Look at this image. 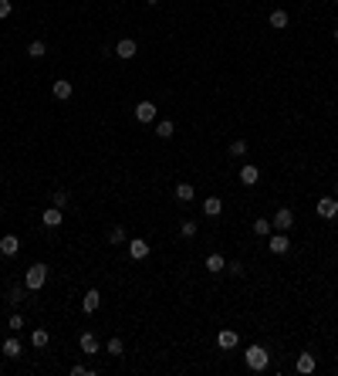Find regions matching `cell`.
I'll return each instance as SVG.
<instances>
[{
    "mask_svg": "<svg viewBox=\"0 0 338 376\" xmlns=\"http://www.w3.org/2000/svg\"><path fill=\"white\" fill-rule=\"evenodd\" d=\"M227 271L234 274V278H240V274H244V264H240V261H230V264H227Z\"/></svg>",
    "mask_w": 338,
    "mask_h": 376,
    "instance_id": "32",
    "label": "cell"
},
{
    "mask_svg": "<svg viewBox=\"0 0 338 376\" xmlns=\"http://www.w3.org/2000/svg\"><path fill=\"white\" fill-rule=\"evenodd\" d=\"M254 234H257V238H267V234H270V220H267V217H257V220H254Z\"/></svg>",
    "mask_w": 338,
    "mask_h": 376,
    "instance_id": "26",
    "label": "cell"
},
{
    "mask_svg": "<svg viewBox=\"0 0 338 376\" xmlns=\"http://www.w3.org/2000/svg\"><path fill=\"white\" fill-rule=\"evenodd\" d=\"M27 55L37 61V58H44V55H47V44L41 41V37H37V41H31V44H27Z\"/></svg>",
    "mask_w": 338,
    "mask_h": 376,
    "instance_id": "23",
    "label": "cell"
},
{
    "mask_svg": "<svg viewBox=\"0 0 338 376\" xmlns=\"http://www.w3.org/2000/svg\"><path fill=\"white\" fill-rule=\"evenodd\" d=\"M146 4H149V7H156V4H159V0H146Z\"/></svg>",
    "mask_w": 338,
    "mask_h": 376,
    "instance_id": "35",
    "label": "cell"
},
{
    "mask_svg": "<svg viewBox=\"0 0 338 376\" xmlns=\"http://www.w3.org/2000/svg\"><path fill=\"white\" fill-rule=\"evenodd\" d=\"M4 353L11 356V359H17V356H21V339H14V336H11V339H4Z\"/></svg>",
    "mask_w": 338,
    "mask_h": 376,
    "instance_id": "25",
    "label": "cell"
},
{
    "mask_svg": "<svg viewBox=\"0 0 338 376\" xmlns=\"http://www.w3.org/2000/svg\"><path fill=\"white\" fill-rule=\"evenodd\" d=\"M129 258L132 261H142V258H149V244L142 238H132L129 241Z\"/></svg>",
    "mask_w": 338,
    "mask_h": 376,
    "instance_id": "9",
    "label": "cell"
},
{
    "mask_svg": "<svg viewBox=\"0 0 338 376\" xmlns=\"http://www.w3.org/2000/svg\"><path fill=\"white\" fill-rule=\"evenodd\" d=\"M108 241H112V244H125V227H119V224H115V227L108 230Z\"/></svg>",
    "mask_w": 338,
    "mask_h": 376,
    "instance_id": "31",
    "label": "cell"
},
{
    "mask_svg": "<svg viewBox=\"0 0 338 376\" xmlns=\"http://www.w3.org/2000/svg\"><path fill=\"white\" fill-rule=\"evenodd\" d=\"M267 251H270V254H288V251H291V238H288L284 230L267 234Z\"/></svg>",
    "mask_w": 338,
    "mask_h": 376,
    "instance_id": "3",
    "label": "cell"
},
{
    "mask_svg": "<svg viewBox=\"0 0 338 376\" xmlns=\"http://www.w3.org/2000/svg\"><path fill=\"white\" fill-rule=\"evenodd\" d=\"M244 359H247V366L254 369V373H264L270 366V353L264 349V346H250L247 353H244Z\"/></svg>",
    "mask_w": 338,
    "mask_h": 376,
    "instance_id": "2",
    "label": "cell"
},
{
    "mask_svg": "<svg viewBox=\"0 0 338 376\" xmlns=\"http://www.w3.org/2000/svg\"><path fill=\"white\" fill-rule=\"evenodd\" d=\"M47 342H51L47 329H34V332H31V346H34V349H44Z\"/></svg>",
    "mask_w": 338,
    "mask_h": 376,
    "instance_id": "21",
    "label": "cell"
},
{
    "mask_svg": "<svg viewBox=\"0 0 338 376\" xmlns=\"http://www.w3.org/2000/svg\"><path fill=\"white\" fill-rule=\"evenodd\" d=\"M193 197H196V186H193V183H176V200L190 204Z\"/></svg>",
    "mask_w": 338,
    "mask_h": 376,
    "instance_id": "18",
    "label": "cell"
},
{
    "mask_svg": "<svg viewBox=\"0 0 338 376\" xmlns=\"http://www.w3.org/2000/svg\"><path fill=\"white\" fill-rule=\"evenodd\" d=\"M237 342H240V336H237L234 329H223L220 336H216V346H220V349H234Z\"/></svg>",
    "mask_w": 338,
    "mask_h": 376,
    "instance_id": "15",
    "label": "cell"
},
{
    "mask_svg": "<svg viewBox=\"0 0 338 376\" xmlns=\"http://www.w3.org/2000/svg\"><path fill=\"white\" fill-rule=\"evenodd\" d=\"M135 119L146 125V122H152L156 119V102H139L135 105Z\"/></svg>",
    "mask_w": 338,
    "mask_h": 376,
    "instance_id": "10",
    "label": "cell"
},
{
    "mask_svg": "<svg viewBox=\"0 0 338 376\" xmlns=\"http://www.w3.org/2000/svg\"><path fill=\"white\" fill-rule=\"evenodd\" d=\"M203 214H206V217H220V214H223V200H220V197H206V200H203Z\"/></svg>",
    "mask_w": 338,
    "mask_h": 376,
    "instance_id": "14",
    "label": "cell"
},
{
    "mask_svg": "<svg viewBox=\"0 0 338 376\" xmlns=\"http://www.w3.org/2000/svg\"><path fill=\"white\" fill-rule=\"evenodd\" d=\"M230 156H247V143H244V139H234V143H230Z\"/></svg>",
    "mask_w": 338,
    "mask_h": 376,
    "instance_id": "29",
    "label": "cell"
},
{
    "mask_svg": "<svg viewBox=\"0 0 338 376\" xmlns=\"http://www.w3.org/2000/svg\"><path fill=\"white\" fill-rule=\"evenodd\" d=\"M17 251H21V238H17V234H4V238H0V254H4V258H14Z\"/></svg>",
    "mask_w": 338,
    "mask_h": 376,
    "instance_id": "6",
    "label": "cell"
},
{
    "mask_svg": "<svg viewBox=\"0 0 338 376\" xmlns=\"http://www.w3.org/2000/svg\"><path fill=\"white\" fill-rule=\"evenodd\" d=\"M270 27H277V31H284L288 24H291V17H288V11H270Z\"/></svg>",
    "mask_w": 338,
    "mask_h": 376,
    "instance_id": "20",
    "label": "cell"
},
{
    "mask_svg": "<svg viewBox=\"0 0 338 376\" xmlns=\"http://www.w3.org/2000/svg\"><path fill=\"white\" fill-rule=\"evenodd\" d=\"M294 224V210L291 207H281L277 214H274V220H270V227H277V230H288Z\"/></svg>",
    "mask_w": 338,
    "mask_h": 376,
    "instance_id": "7",
    "label": "cell"
},
{
    "mask_svg": "<svg viewBox=\"0 0 338 376\" xmlns=\"http://www.w3.org/2000/svg\"><path fill=\"white\" fill-rule=\"evenodd\" d=\"M318 217H325V220L338 217V197H321L318 200Z\"/></svg>",
    "mask_w": 338,
    "mask_h": 376,
    "instance_id": "5",
    "label": "cell"
},
{
    "mask_svg": "<svg viewBox=\"0 0 338 376\" xmlns=\"http://www.w3.org/2000/svg\"><path fill=\"white\" fill-rule=\"evenodd\" d=\"M7 325H11L14 332H17V329H24V315H11V322H7Z\"/></svg>",
    "mask_w": 338,
    "mask_h": 376,
    "instance_id": "34",
    "label": "cell"
},
{
    "mask_svg": "<svg viewBox=\"0 0 338 376\" xmlns=\"http://www.w3.org/2000/svg\"><path fill=\"white\" fill-rule=\"evenodd\" d=\"M257 180H260V170L254 163H244V166H240V183H244V186H254Z\"/></svg>",
    "mask_w": 338,
    "mask_h": 376,
    "instance_id": "11",
    "label": "cell"
},
{
    "mask_svg": "<svg viewBox=\"0 0 338 376\" xmlns=\"http://www.w3.org/2000/svg\"><path fill=\"white\" fill-rule=\"evenodd\" d=\"M24 298H27V285H24V281H21V285H11V288H7V302H11V305H21Z\"/></svg>",
    "mask_w": 338,
    "mask_h": 376,
    "instance_id": "16",
    "label": "cell"
},
{
    "mask_svg": "<svg viewBox=\"0 0 338 376\" xmlns=\"http://www.w3.org/2000/svg\"><path fill=\"white\" fill-rule=\"evenodd\" d=\"M11 11H14L11 0H0V21H4V17H11Z\"/></svg>",
    "mask_w": 338,
    "mask_h": 376,
    "instance_id": "33",
    "label": "cell"
},
{
    "mask_svg": "<svg viewBox=\"0 0 338 376\" xmlns=\"http://www.w3.org/2000/svg\"><path fill=\"white\" fill-rule=\"evenodd\" d=\"M335 197H338V183H335Z\"/></svg>",
    "mask_w": 338,
    "mask_h": 376,
    "instance_id": "37",
    "label": "cell"
},
{
    "mask_svg": "<svg viewBox=\"0 0 338 376\" xmlns=\"http://www.w3.org/2000/svg\"><path fill=\"white\" fill-rule=\"evenodd\" d=\"M41 220H44V227H61L65 214H61V207H47L44 214H41Z\"/></svg>",
    "mask_w": 338,
    "mask_h": 376,
    "instance_id": "13",
    "label": "cell"
},
{
    "mask_svg": "<svg viewBox=\"0 0 338 376\" xmlns=\"http://www.w3.org/2000/svg\"><path fill=\"white\" fill-rule=\"evenodd\" d=\"M335 41H338V27H335Z\"/></svg>",
    "mask_w": 338,
    "mask_h": 376,
    "instance_id": "36",
    "label": "cell"
},
{
    "mask_svg": "<svg viewBox=\"0 0 338 376\" xmlns=\"http://www.w3.org/2000/svg\"><path fill=\"white\" fill-rule=\"evenodd\" d=\"M98 305H101V292H98V288H88L85 298H81V312H95Z\"/></svg>",
    "mask_w": 338,
    "mask_h": 376,
    "instance_id": "12",
    "label": "cell"
},
{
    "mask_svg": "<svg viewBox=\"0 0 338 376\" xmlns=\"http://www.w3.org/2000/svg\"><path fill=\"white\" fill-rule=\"evenodd\" d=\"M65 204H68V190H54V194H51V207H61V210H65Z\"/></svg>",
    "mask_w": 338,
    "mask_h": 376,
    "instance_id": "30",
    "label": "cell"
},
{
    "mask_svg": "<svg viewBox=\"0 0 338 376\" xmlns=\"http://www.w3.org/2000/svg\"><path fill=\"white\" fill-rule=\"evenodd\" d=\"M173 132H176V125L169 122V119H162V122H156V136H159V139H173Z\"/></svg>",
    "mask_w": 338,
    "mask_h": 376,
    "instance_id": "24",
    "label": "cell"
},
{
    "mask_svg": "<svg viewBox=\"0 0 338 376\" xmlns=\"http://www.w3.org/2000/svg\"><path fill=\"white\" fill-rule=\"evenodd\" d=\"M139 55V44H135L132 37H122L119 44H115V58H122V61H132Z\"/></svg>",
    "mask_w": 338,
    "mask_h": 376,
    "instance_id": "4",
    "label": "cell"
},
{
    "mask_svg": "<svg viewBox=\"0 0 338 376\" xmlns=\"http://www.w3.org/2000/svg\"><path fill=\"white\" fill-rule=\"evenodd\" d=\"M105 353H112V356H122V353H125L122 339H119V336H112V339H108V346H105Z\"/></svg>",
    "mask_w": 338,
    "mask_h": 376,
    "instance_id": "28",
    "label": "cell"
},
{
    "mask_svg": "<svg viewBox=\"0 0 338 376\" xmlns=\"http://www.w3.org/2000/svg\"><path fill=\"white\" fill-rule=\"evenodd\" d=\"M315 356H311V353H301V356H298V373H304V376H308V373H315Z\"/></svg>",
    "mask_w": 338,
    "mask_h": 376,
    "instance_id": "19",
    "label": "cell"
},
{
    "mask_svg": "<svg viewBox=\"0 0 338 376\" xmlns=\"http://www.w3.org/2000/svg\"><path fill=\"white\" fill-rule=\"evenodd\" d=\"M51 95H54L58 102H68V99H71V95H75V85H71V81H54V85H51Z\"/></svg>",
    "mask_w": 338,
    "mask_h": 376,
    "instance_id": "8",
    "label": "cell"
},
{
    "mask_svg": "<svg viewBox=\"0 0 338 376\" xmlns=\"http://www.w3.org/2000/svg\"><path fill=\"white\" fill-rule=\"evenodd\" d=\"M44 281H47V264H44V261L31 264V268L24 271V285H27V292H37V288H44Z\"/></svg>",
    "mask_w": 338,
    "mask_h": 376,
    "instance_id": "1",
    "label": "cell"
},
{
    "mask_svg": "<svg viewBox=\"0 0 338 376\" xmlns=\"http://www.w3.org/2000/svg\"><path fill=\"white\" fill-rule=\"evenodd\" d=\"M196 230H200V227H196V220H183V224H180V234H183L186 241L196 238Z\"/></svg>",
    "mask_w": 338,
    "mask_h": 376,
    "instance_id": "27",
    "label": "cell"
},
{
    "mask_svg": "<svg viewBox=\"0 0 338 376\" xmlns=\"http://www.w3.org/2000/svg\"><path fill=\"white\" fill-rule=\"evenodd\" d=\"M78 346H81V353H98V339L91 336V332H81V339H78Z\"/></svg>",
    "mask_w": 338,
    "mask_h": 376,
    "instance_id": "17",
    "label": "cell"
},
{
    "mask_svg": "<svg viewBox=\"0 0 338 376\" xmlns=\"http://www.w3.org/2000/svg\"><path fill=\"white\" fill-rule=\"evenodd\" d=\"M227 268V261H223V254H210L206 258V271H213V274H220Z\"/></svg>",
    "mask_w": 338,
    "mask_h": 376,
    "instance_id": "22",
    "label": "cell"
}]
</instances>
